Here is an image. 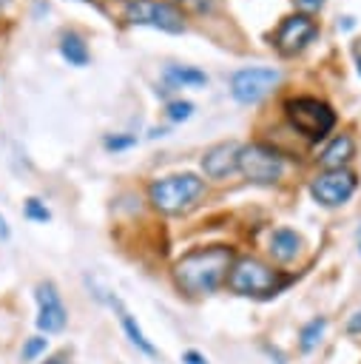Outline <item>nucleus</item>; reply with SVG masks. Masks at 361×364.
<instances>
[{
    "mask_svg": "<svg viewBox=\"0 0 361 364\" xmlns=\"http://www.w3.org/2000/svg\"><path fill=\"white\" fill-rule=\"evenodd\" d=\"M281 80V71L279 68H270V65H250V68H239L233 77H230V94L236 102H259L264 94H270Z\"/></svg>",
    "mask_w": 361,
    "mask_h": 364,
    "instance_id": "7",
    "label": "nucleus"
},
{
    "mask_svg": "<svg viewBox=\"0 0 361 364\" xmlns=\"http://www.w3.org/2000/svg\"><path fill=\"white\" fill-rule=\"evenodd\" d=\"M296 6L304 9V11H318L324 6V0H296Z\"/></svg>",
    "mask_w": 361,
    "mask_h": 364,
    "instance_id": "23",
    "label": "nucleus"
},
{
    "mask_svg": "<svg viewBox=\"0 0 361 364\" xmlns=\"http://www.w3.org/2000/svg\"><path fill=\"white\" fill-rule=\"evenodd\" d=\"M324 327H327V318H324V316H316V318H310V321L301 327V333H298V347H301V353H313V350L318 347V341H321V336H324Z\"/></svg>",
    "mask_w": 361,
    "mask_h": 364,
    "instance_id": "17",
    "label": "nucleus"
},
{
    "mask_svg": "<svg viewBox=\"0 0 361 364\" xmlns=\"http://www.w3.org/2000/svg\"><path fill=\"white\" fill-rule=\"evenodd\" d=\"M284 108H287L290 125H293L298 134H304L307 139H313V142L324 139V136L333 131V125H335V111H333L327 102L316 100V97H296V100H287Z\"/></svg>",
    "mask_w": 361,
    "mask_h": 364,
    "instance_id": "4",
    "label": "nucleus"
},
{
    "mask_svg": "<svg viewBox=\"0 0 361 364\" xmlns=\"http://www.w3.org/2000/svg\"><path fill=\"white\" fill-rule=\"evenodd\" d=\"M358 74H361V54H358Z\"/></svg>",
    "mask_w": 361,
    "mask_h": 364,
    "instance_id": "28",
    "label": "nucleus"
},
{
    "mask_svg": "<svg viewBox=\"0 0 361 364\" xmlns=\"http://www.w3.org/2000/svg\"><path fill=\"white\" fill-rule=\"evenodd\" d=\"M347 330H350V333H361V310H355V313L350 316V321H347Z\"/></svg>",
    "mask_w": 361,
    "mask_h": 364,
    "instance_id": "24",
    "label": "nucleus"
},
{
    "mask_svg": "<svg viewBox=\"0 0 361 364\" xmlns=\"http://www.w3.org/2000/svg\"><path fill=\"white\" fill-rule=\"evenodd\" d=\"M318 34V26H316V20H310L307 14H290V17H284L281 20V26H279V31H276V48L281 51V54H298L307 43H313V37Z\"/></svg>",
    "mask_w": 361,
    "mask_h": 364,
    "instance_id": "10",
    "label": "nucleus"
},
{
    "mask_svg": "<svg viewBox=\"0 0 361 364\" xmlns=\"http://www.w3.org/2000/svg\"><path fill=\"white\" fill-rule=\"evenodd\" d=\"M233 264V250L225 245H208L188 250L176 264H173V279L179 290L188 296H208L213 293L225 279Z\"/></svg>",
    "mask_w": 361,
    "mask_h": 364,
    "instance_id": "1",
    "label": "nucleus"
},
{
    "mask_svg": "<svg viewBox=\"0 0 361 364\" xmlns=\"http://www.w3.org/2000/svg\"><path fill=\"white\" fill-rule=\"evenodd\" d=\"M102 145H105V151H125V148L136 145V136L134 134H108L102 139Z\"/></svg>",
    "mask_w": 361,
    "mask_h": 364,
    "instance_id": "21",
    "label": "nucleus"
},
{
    "mask_svg": "<svg viewBox=\"0 0 361 364\" xmlns=\"http://www.w3.org/2000/svg\"><path fill=\"white\" fill-rule=\"evenodd\" d=\"M239 142H219L205 151L202 156V171L208 179H225L233 171H239Z\"/></svg>",
    "mask_w": 361,
    "mask_h": 364,
    "instance_id": "11",
    "label": "nucleus"
},
{
    "mask_svg": "<svg viewBox=\"0 0 361 364\" xmlns=\"http://www.w3.org/2000/svg\"><path fill=\"white\" fill-rule=\"evenodd\" d=\"M202 191H205V182L196 173H173V176L153 179L148 185V199L162 213H182L202 196Z\"/></svg>",
    "mask_w": 361,
    "mask_h": 364,
    "instance_id": "2",
    "label": "nucleus"
},
{
    "mask_svg": "<svg viewBox=\"0 0 361 364\" xmlns=\"http://www.w3.org/2000/svg\"><path fill=\"white\" fill-rule=\"evenodd\" d=\"M23 213H26V219H31V222H48V219H51V210H48V208H45V202H40L37 196L26 199Z\"/></svg>",
    "mask_w": 361,
    "mask_h": 364,
    "instance_id": "18",
    "label": "nucleus"
},
{
    "mask_svg": "<svg viewBox=\"0 0 361 364\" xmlns=\"http://www.w3.org/2000/svg\"><path fill=\"white\" fill-rule=\"evenodd\" d=\"M45 347H48V338L31 336V338H26V344H23V350H20V358H23V361H34L40 353H45Z\"/></svg>",
    "mask_w": 361,
    "mask_h": 364,
    "instance_id": "19",
    "label": "nucleus"
},
{
    "mask_svg": "<svg viewBox=\"0 0 361 364\" xmlns=\"http://www.w3.org/2000/svg\"><path fill=\"white\" fill-rule=\"evenodd\" d=\"M310 193H313V199H316L318 205H324V208H338V205H344V202L355 193V176H352L350 171H344V168H338V171H324V173H318V176L310 182Z\"/></svg>",
    "mask_w": 361,
    "mask_h": 364,
    "instance_id": "8",
    "label": "nucleus"
},
{
    "mask_svg": "<svg viewBox=\"0 0 361 364\" xmlns=\"http://www.w3.org/2000/svg\"><path fill=\"white\" fill-rule=\"evenodd\" d=\"M165 114H168L171 122H182V119H188V117L193 114V102H188V100H173V102H168Z\"/></svg>",
    "mask_w": 361,
    "mask_h": 364,
    "instance_id": "20",
    "label": "nucleus"
},
{
    "mask_svg": "<svg viewBox=\"0 0 361 364\" xmlns=\"http://www.w3.org/2000/svg\"><path fill=\"white\" fill-rule=\"evenodd\" d=\"M239 171L253 185H273L284 173V159L270 145L253 142V145H242L239 148Z\"/></svg>",
    "mask_w": 361,
    "mask_h": 364,
    "instance_id": "6",
    "label": "nucleus"
},
{
    "mask_svg": "<svg viewBox=\"0 0 361 364\" xmlns=\"http://www.w3.org/2000/svg\"><path fill=\"white\" fill-rule=\"evenodd\" d=\"M0 239H9V225H6L3 216H0Z\"/></svg>",
    "mask_w": 361,
    "mask_h": 364,
    "instance_id": "25",
    "label": "nucleus"
},
{
    "mask_svg": "<svg viewBox=\"0 0 361 364\" xmlns=\"http://www.w3.org/2000/svg\"><path fill=\"white\" fill-rule=\"evenodd\" d=\"M125 17H128L131 26H148V28L168 31V34L185 31L182 11L168 0H128L125 3Z\"/></svg>",
    "mask_w": 361,
    "mask_h": 364,
    "instance_id": "5",
    "label": "nucleus"
},
{
    "mask_svg": "<svg viewBox=\"0 0 361 364\" xmlns=\"http://www.w3.org/2000/svg\"><path fill=\"white\" fill-rule=\"evenodd\" d=\"M267 250L276 262H293L298 253H301V236L290 228H276L270 233V242H267Z\"/></svg>",
    "mask_w": 361,
    "mask_h": 364,
    "instance_id": "12",
    "label": "nucleus"
},
{
    "mask_svg": "<svg viewBox=\"0 0 361 364\" xmlns=\"http://www.w3.org/2000/svg\"><path fill=\"white\" fill-rule=\"evenodd\" d=\"M182 361H185V364H208V358H205L202 353H196V350H185V353H182Z\"/></svg>",
    "mask_w": 361,
    "mask_h": 364,
    "instance_id": "22",
    "label": "nucleus"
},
{
    "mask_svg": "<svg viewBox=\"0 0 361 364\" xmlns=\"http://www.w3.org/2000/svg\"><path fill=\"white\" fill-rule=\"evenodd\" d=\"M352 26H355V23H352V17H344V20L338 23V28H344V31H347V28H352Z\"/></svg>",
    "mask_w": 361,
    "mask_h": 364,
    "instance_id": "26",
    "label": "nucleus"
},
{
    "mask_svg": "<svg viewBox=\"0 0 361 364\" xmlns=\"http://www.w3.org/2000/svg\"><path fill=\"white\" fill-rule=\"evenodd\" d=\"M34 299H37V327L43 333H60L68 321V310L57 293L54 282H40L34 287Z\"/></svg>",
    "mask_w": 361,
    "mask_h": 364,
    "instance_id": "9",
    "label": "nucleus"
},
{
    "mask_svg": "<svg viewBox=\"0 0 361 364\" xmlns=\"http://www.w3.org/2000/svg\"><path fill=\"white\" fill-rule=\"evenodd\" d=\"M227 287L239 296H270L284 287V279H279L276 270H270L264 262L244 256L230 264L227 270Z\"/></svg>",
    "mask_w": 361,
    "mask_h": 364,
    "instance_id": "3",
    "label": "nucleus"
},
{
    "mask_svg": "<svg viewBox=\"0 0 361 364\" xmlns=\"http://www.w3.org/2000/svg\"><path fill=\"white\" fill-rule=\"evenodd\" d=\"M0 3H3V0H0Z\"/></svg>",
    "mask_w": 361,
    "mask_h": 364,
    "instance_id": "30",
    "label": "nucleus"
},
{
    "mask_svg": "<svg viewBox=\"0 0 361 364\" xmlns=\"http://www.w3.org/2000/svg\"><path fill=\"white\" fill-rule=\"evenodd\" d=\"M358 233H361V228H358Z\"/></svg>",
    "mask_w": 361,
    "mask_h": 364,
    "instance_id": "29",
    "label": "nucleus"
},
{
    "mask_svg": "<svg viewBox=\"0 0 361 364\" xmlns=\"http://www.w3.org/2000/svg\"><path fill=\"white\" fill-rule=\"evenodd\" d=\"M352 151H355V145H352V136H347V134H338V136H333V139L327 142V148L321 151L318 162H321L327 171H338V168H344V165L352 159Z\"/></svg>",
    "mask_w": 361,
    "mask_h": 364,
    "instance_id": "13",
    "label": "nucleus"
},
{
    "mask_svg": "<svg viewBox=\"0 0 361 364\" xmlns=\"http://www.w3.org/2000/svg\"><path fill=\"white\" fill-rule=\"evenodd\" d=\"M43 364H65V358L63 355H54V358H45Z\"/></svg>",
    "mask_w": 361,
    "mask_h": 364,
    "instance_id": "27",
    "label": "nucleus"
},
{
    "mask_svg": "<svg viewBox=\"0 0 361 364\" xmlns=\"http://www.w3.org/2000/svg\"><path fill=\"white\" fill-rule=\"evenodd\" d=\"M105 301H108V304H111V307L117 310V316H119V324H122V330H125L128 341H131V344H134L136 350H142L145 355H156V347H153V344H151V341L145 338V333L139 330V324L134 321V316H131V313H128V310H125V307L119 304V299H117V296H108Z\"/></svg>",
    "mask_w": 361,
    "mask_h": 364,
    "instance_id": "14",
    "label": "nucleus"
},
{
    "mask_svg": "<svg viewBox=\"0 0 361 364\" xmlns=\"http://www.w3.org/2000/svg\"><path fill=\"white\" fill-rule=\"evenodd\" d=\"M162 77H165L168 88H185V85H205L208 82V74L193 68V65H168Z\"/></svg>",
    "mask_w": 361,
    "mask_h": 364,
    "instance_id": "15",
    "label": "nucleus"
},
{
    "mask_svg": "<svg viewBox=\"0 0 361 364\" xmlns=\"http://www.w3.org/2000/svg\"><path fill=\"white\" fill-rule=\"evenodd\" d=\"M60 54L71 63V65H77V68H82V65H88V46H85V40L80 37V34H74V31H68V34H63V40H60Z\"/></svg>",
    "mask_w": 361,
    "mask_h": 364,
    "instance_id": "16",
    "label": "nucleus"
}]
</instances>
